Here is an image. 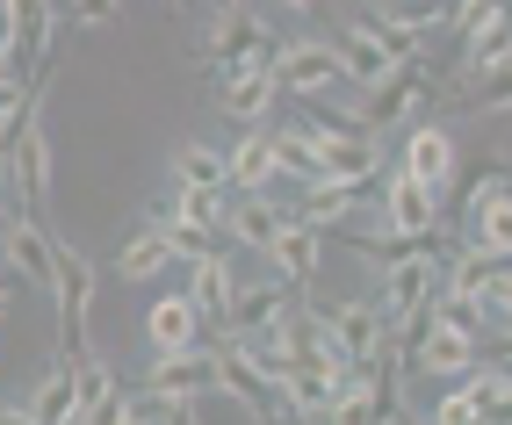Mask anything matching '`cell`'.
Listing matches in <instances>:
<instances>
[{"mask_svg":"<svg viewBox=\"0 0 512 425\" xmlns=\"http://www.w3.org/2000/svg\"><path fill=\"white\" fill-rule=\"evenodd\" d=\"M267 58H275V80H282L289 101H311V94L347 87V65H339V44L332 37H282Z\"/></svg>","mask_w":512,"mask_h":425,"instance_id":"obj_1","label":"cell"},{"mask_svg":"<svg viewBox=\"0 0 512 425\" xmlns=\"http://www.w3.org/2000/svg\"><path fill=\"white\" fill-rule=\"evenodd\" d=\"M347 389H354V361L339 346H318L311 361L282 382V397H289V418H339Z\"/></svg>","mask_w":512,"mask_h":425,"instance_id":"obj_2","label":"cell"},{"mask_svg":"<svg viewBox=\"0 0 512 425\" xmlns=\"http://www.w3.org/2000/svg\"><path fill=\"white\" fill-rule=\"evenodd\" d=\"M260 51H275V44H267L260 8H253V0H224L217 22H210V37L195 44V65H217V73H231V65H246V58H260Z\"/></svg>","mask_w":512,"mask_h":425,"instance_id":"obj_3","label":"cell"},{"mask_svg":"<svg viewBox=\"0 0 512 425\" xmlns=\"http://www.w3.org/2000/svg\"><path fill=\"white\" fill-rule=\"evenodd\" d=\"M145 389H159L166 404L195 411L202 389H217V339H195V346H166L159 361L145 368Z\"/></svg>","mask_w":512,"mask_h":425,"instance_id":"obj_4","label":"cell"},{"mask_svg":"<svg viewBox=\"0 0 512 425\" xmlns=\"http://www.w3.org/2000/svg\"><path fill=\"white\" fill-rule=\"evenodd\" d=\"M217 389L231 404H246V411H260V418H289V397H282V382L267 375L253 353H246V339H217Z\"/></svg>","mask_w":512,"mask_h":425,"instance_id":"obj_5","label":"cell"},{"mask_svg":"<svg viewBox=\"0 0 512 425\" xmlns=\"http://www.w3.org/2000/svg\"><path fill=\"white\" fill-rule=\"evenodd\" d=\"M368 202H383V173H375V181H347V173H325V181H311V188L296 195L289 217L318 224V231H347V217H361Z\"/></svg>","mask_w":512,"mask_h":425,"instance_id":"obj_6","label":"cell"},{"mask_svg":"<svg viewBox=\"0 0 512 425\" xmlns=\"http://www.w3.org/2000/svg\"><path fill=\"white\" fill-rule=\"evenodd\" d=\"M469 116H512V51H462V80L448 87Z\"/></svg>","mask_w":512,"mask_h":425,"instance_id":"obj_7","label":"cell"},{"mask_svg":"<svg viewBox=\"0 0 512 425\" xmlns=\"http://www.w3.org/2000/svg\"><path fill=\"white\" fill-rule=\"evenodd\" d=\"M332 44H339V65H347V80L354 87H375V80H390L397 73V44H390V29L383 15H361V22H339L332 29Z\"/></svg>","mask_w":512,"mask_h":425,"instance_id":"obj_8","label":"cell"},{"mask_svg":"<svg viewBox=\"0 0 512 425\" xmlns=\"http://www.w3.org/2000/svg\"><path fill=\"white\" fill-rule=\"evenodd\" d=\"M440 425H476V418H512V368H469L455 397L433 404Z\"/></svg>","mask_w":512,"mask_h":425,"instance_id":"obj_9","label":"cell"},{"mask_svg":"<svg viewBox=\"0 0 512 425\" xmlns=\"http://www.w3.org/2000/svg\"><path fill=\"white\" fill-rule=\"evenodd\" d=\"M275 101H282V80H275V58H246V65H231V73H224V94H217V109L238 123V130H253L267 109H275Z\"/></svg>","mask_w":512,"mask_h":425,"instance_id":"obj_10","label":"cell"},{"mask_svg":"<svg viewBox=\"0 0 512 425\" xmlns=\"http://www.w3.org/2000/svg\"><path fill=\"white\" fill-rule=\"evenodd\" d=\"M282 310H296V281H289V274H267V281L238 274V296H231V325H224V339H253V332L275 325Z\"/></svg>","mask_w":512,"mask_h":425,"instance_id":"obj_11","label":"cell"},{"mask_svg":"<svg viewBox=\"0 0 512 425\" xmlns=\"http://www.w3.org/2000/svg\"><path fill=\"white\" fill-rule=\"evenodd\" d=\"M476 353H484V339H476L469 325H448V317H433L426 325V339L412 346V375H448V382H462L469 368H476Z\"/></svg>","mask_w":512,"mask_h":425,"instance_id":"obj_12","label":"cell"},{"mask_svg":"<svg viewBox=\"0 0 512 425\" xmlns=\"http://www.w3.org/2000/svg\"><path fill=\"white\" fill-rule=\"evenodd\" d=\"M318 325H325V346H339L347 361H368V353L390 346V317H383V303H339V310H318Z\"/></svg>","mask_w":512,"mask_h":425,"instance_id":"obj_13","label":"cell"},{"mask_svg":"<svg viewBox=\"0 0 512 425\" xmlns=\"http://www.w3.org/2000/svg\"><path fill=\"white\" fill-rule=\"evenodd\" d=\"M419 101H426V65L412 58V65H397L390 80H375V87H368L361 123H368V130H397V123H412V116H419Z\"/></svg>","mask_w":512,"mask_h":425,"instance_id":"obj_14","label":"cell"},{"mask_svg":"<svg viewBox=\"0 0 512 425\" xmlns=\"http://www.w3.org/2000/svg\"><path fill=\"white\" fill-rule=\"evenodd\" d=\"M51 303H58V346H87V303H94V267L73 253V245H58V281H51Z\"/></svg>","mask_w":512,"mask_h":425,"instance_id":"obj_15","label":"cell"},{"mask_svg":"<svg viewBox=\"0 0 512 425\" xmlns=\"http://www.w3.org/2000/svg\"><path fill=\"white\" fill-rule=\"evenodd\" d=\"M0 253H8V267L29 281V289H51V281H58V245L44 238L37 217H22V209L8 217V231H0Z\"/></svg>","mask_w":512,"mask_h":425,"instance_id":"obj_16","label":"cell"},{"mask_svg":"<svg viewBox=\"0 0 512 425\" xmlns=\"http://www.w3.org/2000/svg\"><path fill=\"white\" fill-rule=\"evenodd\" d=\"M0 15H8V37H15L22 73H44V65H51V22H58V0H0ZM8 73H15V65H8Z\"/></svg>","mask_w":512,"mask_h":425,"instance_id":"obj_17","label":"cell"},{"mask_svg":"<svg viewBox=\"0 0 512 425\" xmlns=\"http://www.w3.org/2000/svg\"><path fill=\"white\" fill-rule=\"evenodd\" d=\"M0 152H8L15 181H22V195H29V209H44V195H51V137H44V116L29 109V116H22V130H15Z\"/></svg>","mask_w":512,"mask_h":425,"instance_id":"obj_18","label":"cell"},{"mask_svg":"<svg viewBox=\"0 0 512 425\" xmlns=\"http://www.w3.org/2000/svg\"><path fill=\"white\" fill-rule=\"evenodd\" d=\"M397 166L419 173V181L440 195L455 181V137H448V123H404V159Z\"/></svg>","mask_w":512,"mask_h":425,"instance_id":"obj_19","label":"cell"},{"mask_svg":"<svg viewBox=\"0 0 512 425\" xmlns=\"http://www.w3.org/2000/svg\"><path fill=\"white\" fill-rule=\"evenodd\" d=\"M166 267H181V245H174V231H166L159 217H145L138 231L116 245V267H109V274H123V281H152V274H166Z\"/></svg>","mask_w":512,"mask_h":425,"instance_id":"obj_20","label":"cell"},{"mask_svg":"<svg viewBox=\"0 0 512 425\" xmlns=\"http://www.w3.org/2000/svg\"><path fill=\"white\" fill-rule=\"evenodd\" d=\"M282 224H289V209H275V202H267V188H231V202H224V231H231L238 245L267 253Z\"/></svg>","mask_w":512,"mask_h":425,"instance_id":"obj_21","label":"cell"},{"mask_svg":"<svg viewBox=\"0 0 512 425\" xmlns=\"http://www.w3.org/2000/svg\"><path fill=\"white\" fill-rule=\"evenodd\" d=\"M195 267V310H202V325H210V339H224V325H231V296H238V274H231V260H217V253H195L188 260Z\"/></svg>","mask_w":512,"mask_h":425,"instance_id":"obj_22","label":"cell"},{"mask_svg":"<svg viewBox=\"0 0 512 425\" xmlns=\"http://www.w3.org/2000/svg\"><path fill=\"white\" fill-rule=\"evenodd\" d=\"M73 404H80V346H58L51 375L37 382V397H29L22 411L44 418V425H65V418H73Z\"/></svg>","mask_w":512,"mask_h":425,"instance_id":"obj_23","label":"cell"},{"mask_svg":"<svg viewBox=\"0 0 512 425\" xmlns=\"http://www.w3.org/2000/svg\"><path fill=\"white\" fill-rule=\"evenodd\" d=\"M455 44L462 51H512V0H462Z\"/></svg>","mask_w":512,"mask_h":425,"instance_id":"obj_24","label":"cell"},{"mask_svg":"<svg viewBox=\"0 0 512 425\" xmlns=\"http://www.w3.org/2000/svg\"><path fill=\"white\" fill-rule=\"evenodd\" d=\"M73 418H87V425H123V382L109 375V361H94L87 346H80V404H73Z\"/></svg>","mask_w":512,"mask_h":425,"instance_id":"obj_25","label":"cell"},{"mask_svg":"<svg viewBox=\"0 0 512 425\" xmlns=\"http://www.w3.org/2000/svg\"><path fill=\"white\" fill-rule=\"evenodd\" d=\"M267 260H275V274H289L296 289L318 274V224H303V217H289L282 231H275V245H267Z\"/></svg>","mask_w":512,"mask_h":425,"instance_id":"obj_26","label":"cell"},{"mask_svg":"<svg viewBox=\"0 0 512 425\" xmlns=\"http://www.w3.org/2000/svg\"><path fill=\"white\" fill-rule=\"evenodd\" d=\"M275 173L282 181H296V188H311V181H325V159H318V130H275Z\"/></svg>","mask_w":512,"mask_h":425,"instance_id":"obj_27","label":"cell"},{"mask_svg":"<svg viewBox=\"0 0 512 425\" xmlns=\"http://www.w3.org/2000/svg\"><path fill=\"white\" fill-rule=\"evenodd\" d=\"M145 332H152V353H166V346H195V332H202L195 296H166V303H152Z\"/></svg>","mask_w":512,"mask_h":425,"instance_id":"obj_28","label":"cell"},{"mask_svg":"<svg viewBox=\"0 0 512 425\" xmlns=\"http://www.w3.org/2000/svg\"><path fill=\"white\" fill-rule=\"evenodd\" d=\"M174 181H181V188H217V195H231V152H217V145H181V152H174Z\"/></svg>","mask_w":512,"mask_h":425,"instance_id":"obj_29","label":"cell"},{"mask_svg":"<svg viewBox=\"0 0 512 425\" xmlns=\"http://www.w3.org/2000/svg\"><path fill=\"white\" fill-rule=\"evenodd\" d=\"M462 245H476V253H491V260H512V195L476 209V217H462Z\"/></svg>","mask_w":512,"mask_h":425,"instance_id":"obj_30","label":"cell"},{"mask_svg":"<svg viewBox=\"0 0 512 425\" xmlns=\"http://www.w3.org/2000/svg\"><path fill=\"white\" fill-rule=\"evenodd\" d=\"M267 181H282V173H275V137L246 130L231 145V188H267Z\"/></svg>","mask_w":512,"mask_h":425,"instance_id":"obj_31","label":"cell"},{"mask_svg":"<svg viewBox=\"0 0 512 425\" xmlns=\"http://www.w3.org/2000/svg\"><path fill=\"white\" fill-rule=\"evenodd\" d=\"M448 8H455V0H375V15H383V22H397V29H419V37L448 22Z\"/></svg>","mask_w":512,"mask_h":425,"instance_id":"obj_32","label":"cell"},{"mask_svg":"<svg viewBox=\"0 0 512 425\" xmlns=\"http://www.w3.org/2000/svg\"><path fill=\"white\" fill-rule=\"evenodd\" d=\"M152 217L174 231V245H181V260H195V253H210V238H217V224H202V217H181V209H152Z\"/></svg>","mask_w":512,"mask_h":425,"instance_id":"obj_33","label":"cell"},{"mask_svg":"<svg viewBox=\"0 0 512 425\" xmlns=\"http://www.w3.org/2000/svg\"><path fill=\"white\" fill-rule=\"evenodd\" d=\"M505 195H512V173H505V166L476 173V181H469V195H462V217H476V209H491V202H505Z\"/></svg>","mask_w":512,"mask_h":425,"instance_id":"obj_34","label":"cell"},{"mask_svg":"<svg viewBox=\"0 0 512 425\" xmlns=\"http://www.w3.org/2000/svg\"><path fill=\"white\" fill-rule=\"evenodd\" d=\"M65 8H73V22H87V29L116 22V0H65Z\"/></svg>","mask_w":512,"mask_h":425,"instance_id":"obj_35","label":"cell"},{"mask_svg":"<svg viewBox=\"0 0 512 425\" xmlns=\"http://www.w3.org/2000/svg\"><path fill=\"white\" fill-rule=\"evenodd\" d=\"M15 65V37H8V15H0V73Z\"/></svg>","mask_w":512,"mask_h":425,"instance_id":"obj_36","label":"cell"},{"mask_svg":"<svg viewBox=\"0 0 512 425\" xmlns=\"http://www.w3.org/2000/svg\"><path fill=\"white\" fill-rule=\"evenodd\" d=\"M282 8H289V15H325L332 0H282Z\"/></svg>","mask_w":512,"mask_h":425,"instance_id":"obj_37","label":"cell"},{"mask_svg":"<svg viewBox=\"0 0 512 425\" xmlns=\"http://www.w3.org/2000/svg\"><path fill=\"white\" fill-rule=\"evenodd\" d=\"M15 310V289H8V281H0V317H8Z\"/></svg>","mask_w":512,"mask_h":425,"instance_id":"obj_38","label":"cell"},{"mask_svg":"<svg viewBox=\"0 0 512 425\" xmlns=\"http://www.w3.org/2000/svg\"><path fill=\"white\" fill-rule=\"evenodd\" d=\"M0 418H15V411H8V404H0Z\"/></svg>","mask_w":512,"mask_h":425,"instance_id":"obj_39","label":"cell"},{"mask_svg":"<svg viewBox=\"0 0 512 425\" xmlns=\"http://www.w3.org/2000/svg\"><path fill=\"white\" fill-rule=\"evenodd\" d=\"M166 8H181V0H166Z\"/></svg>","mask_w":512,"mask_h":425,"instance_id":"obj_40","label":"cell"}]
</instances>
